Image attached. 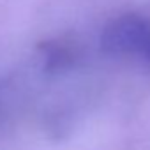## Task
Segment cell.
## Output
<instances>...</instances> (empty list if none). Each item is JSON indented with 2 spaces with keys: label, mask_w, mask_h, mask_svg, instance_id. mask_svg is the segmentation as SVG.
<instances>
[{
  "label": "cell",
  "mask_w": 150,
  "mask_h": 150,
  "mask_svg": "<svg viewBox=\"0 0 150 150\" xmlns=\"http://www.w3.org/2000/svg\"><path fill=\"white\" fill-rule=\"evenodd\" d=\"M143 62H146V64H150V48H148V51L145 53V57H143Z\"/></svg>",
  "instance_id": "3"
},
{
  "label": "cell",
  "mask_w": 150,
  "mask_h": 150,
  "mask_svg": "<svg viewBox=\"0 0 150 150\" xmlns=\"http://www.w3.org/2000/svg\"><path fill=\"white\" fill-rule=\"evenodd\" d=\"M101 48L113 57H138L143 60L150 48V21L139 14H122L101 32Z\"/></svg>",
  "instance_id": "1"
},
{
  "label": "cell",
  "mask_w": 150,
  "mask_h": 150,
  "mask_svg": "<svg viewBox=\"0 0 150 150\" xmlns=\"http://www.w3.org/2000/svg\"><path fill=\"white\" fill-rule=\"evenodd\" d=\"M42 58L48 69H62L74 62V50L62 42H50L42 46Z\"/></svg>",
  "instance_id": "2"
}]
</instances>
